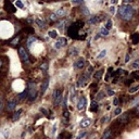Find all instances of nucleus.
Returning a JSON list of instances; mask_svg holds the SVG:
<instances>
[{
    "instance_id": "f257e3e1",
    "label": "nucleus",
    "mask_w": 139,
    "mask_h": 139,
    "mask_svg": "<svg viewBox=\"0 0 139 139\" xmlns=\"http://www.w3.org/2000/svg\"><path fill=\"white\" fill-rule=\"evenodd\" d=\"M118 14L122 20L124 21H129L135 14V10L132 6H122L118 9Z\"/></svg>"
},
{
    "instance_id": "f03ea898",
    "label": "nucleus",
    "mask_w": 139,
    "mask_h": 139,
    "mask_svg": "<svg viewBox=\"0 0 139 139\" xmlns=\"http://www.w3.org/2000/svg\"><path fill=\"white\" fill-rule=\"evenodd\" d=\"M82 25H84V23H83L82 21L79 22H75V23H73L71 26H69V35L71 38L73 39H77L79 38V29L83 27Z\"/></svg>"
},
{
    "instance_id": "7ed1b4c3",
    "label": "nucleus",
    "mask_w": 139,
    "mask_h": 139,
    "mask_svg": "<svg viewBox=\"0 0 139 139\" xmlns=\"http://www.w3.org/2000/svg\"><path fill=\"white\" fill-rule=\"evenodd\" d=\"M28 99L30 101H34L37 97V91H36V85L34 83H28Z\"/></svg>"
},
{
    "instance_id": "20e7f679",
    "label": "nucleus",
    "mask_w": 139,
    "mask_h": 139,
    "mask_svg": "<svg viewBox=\"0 0 139 139\" xmlns=\"http://www.w3.org/2000/svg\"><path fill=\"white\" fill-rule=\"evenodd\" d=\"M52 98H53L54 105H59L60 102H61V100H62V91H61L60 89H56V90L53 91V96H52Z\"/></svg>"
},
{
    "instance_id": "39448f33",
    "label": "nucleus",
    "mask_w": 139,
    "mask_h": 139,
    "mask_svg": "<svg viewBox=\"0 0 139 139\" xmlns=\"http://www.w3.org/2000/svg\"><path fill=\"white\" fill-rule=\"evenodd\" d=\"M19 53H20V56H21L22 61L25 63H29V56H28V53L26 52V50L24 49L23 47H20L19 48Z\"/></svg>"
},
{
    "instance_id": "423d86ee",
    "label": "nucleus",
    "mask_w": 139,
    "mask_h": 139,
    "mask_svg": "<svg viewBox=\"0 0 139 139\" xmlns=\"http://www.w3.org/2000/svg\"><path fill=\"white\" fill-rule=\"evenodd\" d=\"M4 9H6L8 12H11V13H14L15 11H16L15 7L11 3L10 0H6V1H4Z\"/></svg>"
},
{
    "instance_id": "0eeeda50",
    "label": "nucleus",
    "mask_w": 139,
    "mask_h": 139,
    "mask_svg": "<svg viewBox=\"0 0 139 139\" xmlns=\"http://www.w3.org/2000/svg\"><path fill=\"white\" fill-rule=\"evenodd\" d=\"M86 104H87V99L85 97H80L79 99H78V102H77V110H83V109L86 106Z\"/></svg>"
},
{
    "instance_id": "6e6552de",
    "label": "nucleus",
    "mask_w": 139,
    "mask_h": 139,
    "mask_svg": "<svg viewBox=\"0 0 139 139\" xmlns=\"http://www.w3.org/2000/svg\"><path fill=\"white\" fill-rule=\"evenodd\" d=\"M88 76H89V74H86V75L80 76V78L78 79V82H77V87H83V86H84V85L87 83V80H88Z\"/></svg>"
},
{
    "instance_id": "1a4fd4ad",
    "label": "nucleus",
    "mask_w": 139,
    "mask_h": 139,
    "mask_svg": "<svg viewBox=\"0 0 139 139\" xmlns=\"http://www.w3.org/2000/svg\"><path fill=\"white\" fill-rule=\"evenodd\" d=\"M118 122L119 123H123V124H125V123H128L129 122V114L128 113H124L123 115H122V117H119L118 118Z\"/></svg>"
},
{
    "instance_id": "9d476101",
    "label": "nucleus",
    "mask_w": 139,
    "mask_h": 139,
    "mask_svg": "<svg viewBox=\"0 0 139 139\" xmlns=\"http://www.w3.org/2000/svg\"><path fill=\"white\" fill-rule=\"evenodd\" d=\"M16 103H17V101L15 99L10 100V101L8 102V111H13V110H14L15 106H16Z\"/></svg>"
},
{
    "instance_id": "9b49d317",
    "label": "nucleus",
    "mask_w": 139,
    "mask_h": 139,
    "mask_svg": "<svg viewBox=\"0 0 139 139\" xmlns=\"http://www.w3.org/2000/svg\"><path fill=\"white\" fill-rule=\"evenodd\" d=\"M84 65H85V60L83 58H79L75 62V67H76V69H83Z\"/></svg>"
},
{
    "instance_id": "f8f14e48",
    "label": "nucleus",
    "mask_w": 139,
    "mask_h": 139,
    "mask_svg": "<svg viewBox=\"0 0 139 139\" xmlns=\"http://www.w3.org/2000/svg\"><path fill=\"white\" fill-rule=\"evenodd\" d=\"M91 124V119L90 118H84L82 122H80V127H83V128H86V127H88L89 125Z\"/></svg>"
},
{
    "instance_id": "ddd939ff",
    "label": "nucleus",
    "mask_w": 139,
    "mask_h": 139,
    "mask_svg": "<svg viewBox=\"0 0 139 139\" xmlns=\"http://www.w3.org/2000/svg\"><path fill=\"white\" fill-rule=\"evenodd\" d=\"M130 40H132V42L134 43V45L139 43V34H138V33H135V34H132V36H130Z\"/></svg>"
},
{
    "instance_id": "4468645a",
    "label": "nucleus",
    "mask_w": 139,
    "mask_h": 139,
    "mask_svg": "<svg viewBox=\"0 0 139 139\" xmlns=\"http://www.w3.org/2000/svg\"><path fill=\"white\" fill-rule=\"evenodd\" d=\"M48 85H49V78H46L42 83V86H41V93H45L46 90L48 88Z\"/></svg>"
},
{
    "instance_id": "2eb2a0df",
    "label": "nucleus",
    "mask_w": 139,
    "mask_h": 139,
    "mask_svg": "<svg viewBox=\"0 0 139 139\" xmlns=\"http://www.w3.org/2000/svg\"><path fill=\"white\" fill-rule=\"evenodd\" d=\"M102 74H103V70H99V71L95 72V74H93V78H95L96 80H99L101 79V76Z\"/></svg>"
},
{
    "instance_id": "dca6fc26",
    "label": "nucleus",
    "mask_w": 139,
    "mask_h": 139,
    "mask_svg": "<svg viewBox=\"0 0 139 139\" xmlns=\"http://www.w3.org/2000/svg\"><path fill=\"white\" fill-rule=\"evenodd\" d=\"M22 112H23V109H20V110L17 111V112H15L14 115H13V117H12V121H13V122H16L17 119L20 118V116H21Z\"/></svg>"
},
{
    "instance_id": "f3484780",
    "label": "nucleus",
    "mask_w": 139,
    "mask_h": 139,
    "mask_svg": "<svg viewBox=\"0 0 139 139\" xmlns=\"http://www.w3.org/2000/svg\"><path fill=\"white\" fill-rule=\"evenodd\" d=\"M112 138V132L110 129H106L105 132L103 134V136L101 137V139H111Z\"/></svg>"
},
{
    "instance_id": "a211bd4d",
    "label": "nucleus",
    "mask_w": 139,
    "mask_h": 139,
    "mask_svg": "<svg viewBox=\"0 0 139 139\" xmlns=\"http://www.w3.org/2000/svg\"><path fill=\"white\" fill-rule=\"evenodd\" d=\"M56 14L58 17H63L65 14H66V11H65V9H59V10L56 12Z\"/></svg>"
},
{
    "instance_id": "6ab92c4d",
    "label": "nucleus",
    "mask_w": 139,
    "mask_h": 139,
    "mask_svg": "<svg viewBox=\"0 0 139 139\" xmlns=\"http://www.w3.org/2000/svg\"><path fill=\"white\" fill-rule=\"evenodd\" d=\"M102 20V17H100V16H95V17H92V19H90L88 21V23H90V24H95V23H98V22H100Z\"/></svg>"
},
{
    "instance_id": "aec40b11",
    "label": "nucleus",
    "mask_w": 139,
    "mask_h": 139,
    "mask_svg": "<svg viewBox=\"0 0 139 139\" xmlns=\"http://www.w3.org/2000/svg\"><path fill=\"white\" fill-rule=\"evenodd\" d=\"M138 90H139V85H135V86L130 87V88L128 89V92H129V93H135L136 91H138Z\"/></svg>"
},
{
    "instance_id": "412c9836",
    "label": "nucleus",
    "mask_w": 139,
    "mask_h": 139,
    "mask_svg": "<svg viewBox=\"0 0 139 139\" xmlns=\"http://www.w3.org/2000/svg\"><path fill=\"white\" fill-rule=\"evenodd\" d=\"M37 40V38L36 37H34V36H32V37H29L28 38V40H27V47L28 48H30V46H32V43L33 42H35V41Z\"/></svg>"
},
{
    "instance_id": "4be33fe9",
    "label": "nucleus",
    "mask_w": 139,
    "mask_h": 139,
    "mask_svg": "<svg viewBox=\"0 0 139 139\" xmlns=\"http://www.w3.org/2000/svg\"><path fill=\"white\" fill-rule=\"evenodd\" d=\"M132 69H135L136 71H138V70H139V59L135 60L134 62L132 63Z\"/></svg>"
},
{
    "instance_id": "5701e85b",
    "label": "nucleus",
    "mask_w": 139,
    "mask_h": 139,
    "mask_svg": "<svg viewBox=\"0 0 139 139\" xmlns=\"http://www.w3.org/2000/svg\"><path fill=\"white\" fill-rule=\"evenodd\" d=\"M89 110H90L91 112H96V111L98 110V103H97V102L92 101V103H91V106H90V109H89Z\"/></svg>"
},
{
    "instance_id": "b1692460",
    "label": "nucleus",
    "mask_w": 139,
    "mask_h": 139,
    "mask_svg": "<svg viewBox=\"0 0 139 139\" xmlns=\"http://www.w3.org/2000/svg\"><path fill=\"white\" fill-rule=\"evenodd\" d=\"M35 22H36V24L38 26H40L41 28H45L46 27V23L43 21H41V20H39V19H37V20H35Z\"/></svg>"
},
{
    "instance_id": "393cba45",
    "label": "nucleus",
    "mask_w": 139,
    "mask_h": 139,
    "mask_svg": "<svg viewBox=\"0 0 139 139\" xmlns=\"http://www.w3.org/2000/svg\"><path fill=\"white\" fill-rule=\"evenodd\" d=\"M100 36H102V37H105V36H108L109 35V30L106 29V28H101V30H100Z\"/></svg>"
},
{
    "instance_id": "a878e982",
    "label": "nucleus",
    "mask_w": 139,
    "mask_h": 139,
    "mask_svg": "<svg viewBox=\"0 0 139 139\" xmlns=\"http://www.w3.org/2000/svg\"><path fill=\"white\" fill-rule=\"evenodd\" d=\"M69 54L70 56H76V54H78V50L76 48H71L69 50Z\"/></svg>"
},
{
    "instance_id": "bb28decb",
    "label": "nucleus",
    "mask_w": 139,
    "mask_h": 139,
    "mask_svg": "<svg viewBox=\"0 0 139 139\" xmlns=\"http://www.w3.org/2000/svg\"><path fill=\"white\" fill-rule=\"evenodd\" d=\"M48 35H49V37H51V38H56L58 33H56V30H49V32H48Z\"/></svg>"
},
{
    "instance_id": "cd10ccee",
    "label": "nucleus",
    "mask_w": 139,
    "mask_h": 139,
    "mask_svg": "<svg viewBox=\"0 0 139 139\" xmlns=\"http://www.w3.org/2000/svg\"><path fill=\"white\" fill-rule=\"evenodd\" d=\"M27 96H28V90H24L23 92L20 93V95H19V99L22 100V99H24L25 97H27Z\"/></svg>"
},
{
    "instance_id": "c85d7f7f",
    "label": "nucleus",
    "mask_w": 139,
    "mask_h": 139,
    "mask_svg": "<svg viewBox=\"0 0 139 139\" xmlns=\"http://www.w3.org/2000/svg\"><path fill=\"white\" fill-rule=\"evenodd\" d=\"M106 56V50L104 49V50H102V51L100 52L99 54H98V56H97V58H98V59H102V58H104V56Z\"/></svg>"
},
{
    "instance_id": "c756f323",
    "label": "nucleus",
    "mask_w": 139,
    "mask_h": 139,
    "mask_svg": "<svg viewBox=\"0 0 139 139\" xmlns=\"http://www.w3.org/2000/svg\"><path fill=\"white\" fill-rule=\"evenodd\" d=\"M59 43H60V46H65L66 45V38H64V37H62V38H60L59 39V41H58Z\"/></svg>"
},
{
    "instance_id": "7c9ffc66",
    "label": "nucleus",
    "mask_w": 139,
    "mask_h": 139,
    "mask_svg": "<svg viewBox=\"0 0 139 139\" xmlns=\"http://www.w3.org/2000/svg\"><path fill=\"white\" fill-rule=\"evenodd\" d=\"M15 4H16V7L19 9H23L24 8V4L22 3V1L21 0H16V2H15Z\"/></svg>"
},
{
    "instance_id": "2f4dec72",
    "label": "nucleus",
    "mask_w": 139,
    "mask_h": 139,
    "mask_svg": "<svg viewBox=\"0 0 139 139\" xmlns=\"http://www.w3.org/2000/svg\"><path fill=\"white\" fill-rule=\"evenodd\" d=\"M105 28L108 30L112 28V21H111V20H108V22H106V25H105Z\"/></svg>"
},
{
    "instance_id": "473e14b6",
    "label": "nucleus",
    "mask_w": 139,
    "mask_h": 139,
    "mask_svg": "<svg viewBox=\"0 0 139 139\" xmlns=\"http://www.w3.org/2000/svg\"><path fill=\"white\" fill-rule=\"evenodd\" d=\"M47 66H48L47 62H45V63H42V64L40 65V69L42 70V71H43V72H45V73H46V72H47Z\"/></svg>"
},
{
    "instance_id": "72a5a7b5",
    "label": "nucleus",
    "mask_w": 139,
    "mask_h": 139,
    "mask_svg": "<svg viewBox=\"0 0 139 139\" xmlns=\"http://www.w3.org/2000/svg\"><path fill=\"white\" fill-rule=\"evenodd\" d=\"M121 74H125V71L122 69H118L116 72H115V75H121Z\"/></svg>"
},
{
    "instance_id": "f704fd0d",
    "label": "nucleus",
    "mask_w": 139,
    "mask_h": 139,
    "mask_svg": "<svg viewBox=\"0 0 139 139\" xmlns=\"http://www.w3.org/2000/svg\"><path fill=\"white\" fill-rule=\"evenodd\" d=\"M106 92H108V96H113V95H114V91H113L111 88H109V87L106 88Z\"/></svg>"
},
{
    "instance_id": "c9c22d12",
    "label": "nucleus",
    "mask_w": 139,
    "mask_h": 139,
    "mask_svg": "<svg viewBox=\"0 0 139 139\" xmlns=\"http://www.w3.org/2000/svg\"><path fill=\"white\" fill-rule=\"evenodd\" d=\"M19 40H20L19 37H16V38H15L14 40H12V42H11V43H12V46H16L17 43H19Z\"/></svg>"
},
{
    "instance_id": "e433bc0d",
    "label": "nucleus",
    "mask_w": 139,
    "mask_h": 139,
    "mask_svg": "<svg viewBox=\"0 0 139 139\" xmlns=\"http://www.w3.org/2000/svg\"><path fill=\"white\" fill-rule=\"evenodd\" d=\"M121 112H122V109L121 108H117L116 110L114 111V114L115 115H119V114H121Z\"/></svg>"
},
{
    "instance_id": "4c0bfd02",
    "label": "nucleus",
    "mask_w": 139,
    "mask_h": 139,
    "mask_svg": "<svg viewBox=\"0 0 139 139\" xmlns=\"http://www.w3.org/2000/svg\"><path fill=\"white\" fill-rule=\"evenodd\" d=\"M50 19H51L52 21H56V19H58V16H56V13H53V14H51V15H50Z\"/></svg>"
},
{
    "instance_id": "58836bf2",
    "label": "nucleus",
    "mask_w": 139,
    "mask_h": 139,
    "mask_svg": "<svg viewBox=\"0 0 139 139\" xmlns=\"http://www.w3.org/2000/svg\"><path fill=\"white\" fill-rule=\"evenodd\" d=\"M103 95H104V93L102 92V91H101V92H99V93H98V97H97V99H98V100L102 99V98H103Z\"/></svg>"
},
{
    "instance_id": "ea45409f",
    "label": "nucleus",
    "mask_w": 139,
    "mask_h": 139,
    "mask_svg": "<svg viewBox=\"0 0 139 139\" xmlns=\"http://www.w3.org/2000/svg\"><path fill=\"white\" fill-rule=\"evenodd\" d=\"M108 119H109V116H108V115H106V116H104L103 118L101 119V123H105V122L108 121Z\"/></svg>"
},
{
    "instance_id": "a19ab883",
    "label": "nucleus",
    "mask_w": 139,
    "mask_h": 139,
    "mask_svg": "<svg viewBox=\"0 0 139 139\" xmlns=\"http://www.w3.org/2000/svg\"><path fill=\"white\" fill-rule=\"evenodd\" d=\"M110 12L112 13V14H114V13H115V7H114V6L110 8Z\"/></svg>"
},
{
    "instance_id": "79ce46f5",
    "label": "nucleus",
    "mask_w": 139,
    "mask_h": 139,
    "mask_svg": "<svg viewBox=\"0 0 139 139\" xmlns=\"http://www.w3.org/2000/svg\"><path fill=\"white\" fill-rule=\"evenodd\" d=\"M40 112H42L45 115H48V113H47V110L46 109H43V108H40Z\"/></svg>"
},
{
    "instance_id": "37998d69",
    "label": "nucleus",
    "mask_w": 139,
    "mask_h": 139,
    "mask_svg": "<svg viewBox=\"0 0 139 139\" xmlns=\"http://www.w3.org/2000/svg\"><path fill=\"white\" fill-rule=\"evenodd\" d=\"M113 104H114V105H117V104H118V98H114V101H113Z\"/></svg>"
},
{
    "instance_id": "c03bdc74",
    "label": "nucleus",
    "mask_w": 139,
    "mask_h": 139,
    "mask_svg": "<svg viewBox=\"0 0 139 139\" xmlns=\"http://www.w3.org/2000/svg\"><path fill=\"white\" fill-rule=\"evenodd\" d=\"M83 11H84V14H85V15H89V11L87 10L86 8H84V10H83Z\"/></svg>"
},
{
    "instance_id": "a18cd8bd",
    "label": "nucleus",
    "mask_w": 139,
    "mask_h": 139,
    "mask_svg": "<svg viewBox=\"0 0 139 139\" xmlns=\"http://www.w3.org/2000/svg\"><path fill=\"white\" fill-rule=\"evenodd\" d=\"M129 56H130V54H129V53H127V54H126V58H125V62H128V61H129Z\"/></svg>"
},
{
    "instance_id": "49530a36",
    "label": "nucleus",
    "mask_w": 139,
    "mask_h": 139,
    "mask_svg": "<svg viewBox=\"0 0 139 139\" xmlns=\"http://www.w3.org/2000/svg\"><path fill=\"white\" fill-rule=\"evenodd\" d=\"M132 79H128L127 82L125 83V84H126V85H132Z\"/></svg>"
},
{
    "instance_id": "de8ad7c7",
    "label": "nucleus",
    "mask_w": 139,
    "mask_h": 139,
    "mask_svg": "<svg viewBox=\"0 0 139 139\" xmlns=\"http://www.w3.org/2000/svg\"><path fill=\"white\" fill-rule=\"evenodd\" d=\"M83 0H75V1H73V3H82Z\"/></svg>"
},
{
    "instance_id": "09e8293b",
    "label": "nucleus",
    "mask_w": 139,
    "mask_h": 139,
    "mask_svg": "<svg viewBox=\"0 0 139 139\" xmlns=\"http://www.w3.org/2000/svg\"><path fill=\"white\" fill-rule=\"evenodd\" d=\"M135 111H136V113H138V114H139V103L137 104V106H136V110H135Z\"/></svg>"
},
{
    "instance_id": "8fccbe9b",
    "label": "nucleus",
    "mask_w": 139,
    "mask_h": 139,
    "mask_svg": "<svg viewBox=\"0 0 139 139\" xmlns=\"http://www.w3.org/2000/svg\"><path fill=\"white\" fill-rule=\"evenodd\" d=\"M63 115H64V116L67 118V117H69V112H67V111H65V112H64V114H63Z\"/></svg>"
},
{
    "instance_id": "3c124183",
    "label": "nucleus",
    "mask_w": 139,
    "mask_h": 139,
    "mask_svg": "<svg viewBox=\"0 0 139 139\" xmlns=\"http://www.w3.org/2000/svg\"><path fill=\"white\" fill-rule=\"evenodd\" d=\"M2 109H3V103H2V102H0V112L2 111Z\"/></svg>"
},
{
    "instance_id": "603ef678",
    "label": "nucleus",
    "mask_w": 139,
    "mask_h": 139,
    "mask_svg": "<svg viewBox=\"0 0 139 139\" xmlns=\"http://www.w3.org/2000/svg\"><path fill=\"white\" fill-rule=\"evenodd\" d=\"M100 37H101V36H100V34H98V35H97V36H96V37H95V39H96V40H97V39H99V38H100Z\"/></svg>"
},
{
    "instance_id": "864d4df0",
    "label": "nucleus",
    "mask_w": 139,
    "mask_h": 139,
    "mask_svg": "<svg viewBox=\"0 0 139 139\" xmlns=\"http://www.w3.org/2000/svg\"><path fill=\"white\" fill-rule=\"evenodd\" d=\"M116 2H117V0H111V3H112V4L116 3Z\"/></svg>"
},
{
    "instance_id": "5fc2aeb1",
    "label": "nucleus",
    "mask_w": 139,
    "mask_h": 139,
    "mask_svg": "<svg viewBox=\"0 0 139 139\" xmlns=\"http://www.w3.org/2000/svg\"><path fill=\"white\" fill-rule=\"evenodd\" d=\"M130 1H134V0H124V2H125V3H127V2H130Z\"/></svg>"
},
{
    "instance_id": "6e6d98bb",
    "label": "nucleus",
    "mask_w": 139,
    "mask_h": 139,
    "mask_svg": "<svg viewBox=\"0 0 139 139\" xmlns=\"http://www.w3.org/2000/svg\"><path fill=\"white\" fill-rule=\"evenodd\" d=\"M84 135H85V134H82V135H80V136H78L76 139H80V138H82V136H84Z\"/></svg>"
},
{
    "instance_id": "4d7b16f0",
    "label": "nucleus",
    "mask_w": 139,
    "mask_h": 139,
    "mask_svg": "<svg viewBox=\"0 0 139 139\" xmlns=\"http://www.w3.org/2000/svg\"><path fill=\"white\" fill-rule=\"evenodd\" d=\"M1 65H2V62H1V60H0V69H1Z\"/></svg>"
},
{
    "instance_id": "13d9d810",
    "label": "nucleus",
    "mask_w": 139,
    "mask_h": 139,
    "mask_svg": "<svg viewBox=\"0 0 139 139\" xmlns=\"http://www.w3.org/2000/svg\"><path fill=\"white\" fill-rule=\"evenodd\" d=\"M47 1H49V0H47Z\"/></svg>"
}]
</instances>
